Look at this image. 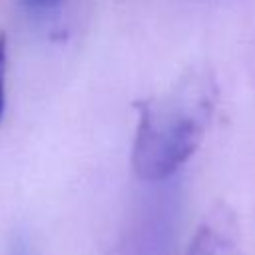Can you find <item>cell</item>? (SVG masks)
Listing matches in <instances>:
<instances>
[{
    "instance_id": "cell-1",
    "label": "cell",
    "mask_w": 255,
    "mask_h": 255,
    "mask_svg": "<svg viewBox=\"0 0 255 255\" xmlns=\"http://www.w3.org/2000/svg\"><path fill=\"white\" fill-rule=\"evenodd\" d=\"M217 86L209 72L193 70L169 90L137 106L131 167L141 181H167L199 149L211 124Z\"/></svg>"
},
{
    "instance_id": "cell-2",
    "label": "cell",
    "mask_w": 255,
    "mask_h": 255,
    "mask_svg": "<svg viewBox=\"0 0 255 255\" xmlns=\"http://www.w3.org/2000/svg\"><path fill=\"white\" fill-rule=\"evenodd\" d=\"M187 255H243L235 225L223 217H209L195 231Z\"/></svg>"
},
{
    "instance_id": "cell-3",
    "label": "cell",
    "mask_w": 255,
    "mask_h": 255,
    "mask_svg": "<svg viewBox=\"0 0 255 255\" xmlns=\"http://www.w3.org/2000/svg\"><path fill=\"white\" fill-rule=\"evenodd\" d=\"M6 68H8V38L0 32V122L6 110Z\"/></svg>"
},
{
    "instance_id": "cell-4",
    "label": "cell",
    "mask_w": 255,
    "mask_h": 255,
    "mask_svg": "<svg viewBox=\"0 0 255 255\" xmlns=\"http://www.w3.org/2000/svg\"><path fill=\"white\" fill-rule=\"evenodd\" d=\"M26 8L30 10H38V12H44V10H50V8H56L62 0H20Z\"/></svg>"
}]
</instances>
